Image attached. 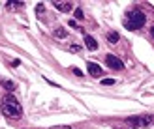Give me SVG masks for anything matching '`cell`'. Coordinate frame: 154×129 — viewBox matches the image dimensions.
I'll return each instance as SVG.
<instances>
[{"mask_svg":"<svg viewBox=\"0 0 154 129\" xmlns=\"http://www.w3.org/2000/svg\"><path fill=\"white\" fill-rule=\"evenodd\" d=\"M0 110H2V114L8 116V118H21V116H23L21 103L17 101V97H15L13 94L4 95L2 105H0Z\"/></svg>","mask_w":154,"mask_h":129,"instance_id":"cell-1","label":"cell"},{"mask_svg":"<svg viewBox=\"0 0 154 129\" xmlns=\"http://www.w3.org/2000/svg\"><path fill=\"white\" fill-rule=\"evenodd\" d=\"M145 22H147V15L141 10H132L124 19V26L128 30H139L145 26Z\"/></svg>","mask_w":154,"mask_h":129,"instance_id":"cell-2","label":"cell"},{"mask_svg":"<svg viewBox=\"0 0 154 129\" xmlns=\"http://www.w3.org/2000/svg\"><path fill=\"white\" fill-rule=\"evenodd\" d=\"M128 127H147V125H154V116L147 114V116H132V118H128L126 122H124Z\"/></svg>","mask_w":154,"mask_h":129,"instance_id":"cell-3","label":"cell"},{"mask_svg":"<svg viewBox=\"0 0 154 129\" xmlns=\"http://www.w3.org/2000/svg\"><path fill=\"white\" fill-rule=\"evenodd\" d=\"M105 64L109 66L111 69H115V71L124 69V64H122V60H120V58H117L115 54H107V56H105Z\"/></svg>","mask_w":154,"mask_h":129,"instance_id":"cell-4","label":"cell"},{"mask_svg":"<svg viewBox=\"0 0 154 129\" xmlns=\"http://www.w3.org/2000/svg\"><path fill=\"white\" fill-rule=\"evenodd\" d=\"M87 69H88V75H90V77H102V75H103V69H102L98 64H94V62H88V64H87Z\"/></svg>","mask_w":154,"mask_h":129,"instance_id":"cell-5","label":"cell"},{"mask_svg":"<svg viewBox=\"0 0 154 129\" xmlns=\"http://www.w3.org/2000/svg\"><path fill=\"white\" fill-rule=\"evenodd\" d=\"M53 4L58 11H64V13H70L73 10V2H53Z\"/></svg>","mask_w":154,"mask_h":129,"instance_id":"cell-6","label":"cell"},{"mask_svg":"<svg viewBox=\"0 0 154 129\" xmlns=\"http://www.w3.org/2000/svg\"><path fill=\"white\" fill-rule=\"evenodd\" d=\"M85 45H87L88 51H96V49H98V41H96L90 34H85Z\"/></svg>","mask_w":154,"mask_h":129,"instance_id":"cell-7","label":"cell"},{"mask_svg":"<svg viewBox=\"0 0 154 129\" xmlns=\"http://www.w3.org/2000/svg\"><path fill=\"white\" fill-rule=\"evenodd\" d=\"M4 6L8 10H23L25 7V2H17V0H6Z\"/></svg>","mask_w":154,"mask_h":129,"instance_id":"cell-8","label":"cell"},{"mask_svg":"<svg viewBox=\"0 0 154 129\" xmlns=\"http://www.w3.org/2000/svg\"><path fill=\"white\" fill-rule=\"evenodd\" d=\"M0 82H2V86H4V88H6V90H8V92H10V94L13 92L15 88H17V84H15V82L8 81V79H0Z\"/></svg>","mask_w":154,"mask_h":129,"instance_id":"cell-9","label":"cell"},{"mask_svg":"<svg viewBox=\"0 0 154 129\" xmlns=\"http://www.w3.org/2000/svg\"><path fill=\"white\" fill-rule=\"evenodd\" d=\"M53 34H55V37H57V40H66V37H68V32H66V30H64L62 26L55 28V32H53Z\"/></svg>","mask_w":154,"mask_h":129,"instance_id":"cell-10","label":"cell"},{"mask_svg":"<svg viewBox=\"0 0 154 129\" xmlns=\"http://www.w3.org/2000/svg\"><path fill=\"white\" fill-rule=\"evenodd\" d=\"M119 40H120L119 32H115V30H111V32H107V41H109V43H119Z\"/></svg>","mask_w":154,"mask_h":129,"instance_id":"cell-11","label":"cell"},{"mask_svg":"<svg viewBox=\"0 0 154 129\" xmlns=\"http://www.w3.org/2000/svg\"><path fill=\"white\" fill-rule=\"evenodd\" d=\"M102 84H105V86H111V84H115V79H103V81H102Z\"/></svg>","mask_w":154,"mask_h":129,"instance_id":"cell-12","label":"cell"},{"mask_svg":"<svg viewBox=\"0 0 154 129\" xmlns=\"http://www.w3.org/2000/svg\"><path fill=\"white\" fill-rule=\"evenodd\" d=\"M75 19H79V21L83 19V11L79 10V7H77V10H75Z\"/></svg>","mask_w":154,"mask_h":129,"instance_id":"cell-13","label":"cell"},{"mask_svg":"<svg viewBox=\"0 0 154 129\" xmlns=\"http://www.w3.org/2000/svg\"><path fill=\"white\" fill-rule=\"evenodd\" d=\"M72 71H73V75H77V77H83V71H81V69H77V67H73Z\"/></svg>","mask_w":154,"mask_h":129,"instance_id":"cell-14","label":"cell"},{"mask_svg":"<svg viewBox=\"0 0 154 129\" xmlns=\"http://www.w3.org/2000/svg\"><path fill=\"white\" fill-rule=\"evenodd\" d=\"M43 10H45V6H43V4H40V6L36 7V11H38V13H43Z\"/></svg>","mask_w":154,"mask_h":129,"instance_id":"cell-15","label":"cell"},{"mask_svg":"<svg viewBox=\"0 0 154 129\" xmlns=\"http://www.w3.org/2000/svg\"><path fill=\"white\" fill-rule=\"evenodd\" d=\"M70 49H72V52H79V49H81V47H79V45H72Z\"/></svg>","mask_w":154,"mask_h":129,"instance_id":"cell-16","label":"cell"},{"mask_svg":"<svg viewBox=\"0 0 154 129\" xmlns=\"http://www.w3.org/2000/svg\"><path fill=\"white\" fill-rule=\"evenodd\" d=\"M53 129H72L70 125H57V127H53Z\"/></svg>","mask_w":154,"mask_h":129,"instance_id":"cell-17","label":"cell"},{"mask_svg":"<svg viewBox=\"0 0 154 129\" xmlns=\"http://www.w3.org/2000/svg\"><path fill=\"white\" fill-rule=\"evenodd\" d=\"M19 64H21V60H13V62H11V66H13V67H17Z\"/></svg>","mask_w":154,"mask_h":129,"instance_id":"cell-18","label":"cell"},{"mask_svg":"<svg viewBox=\"0 0 154 129\" xmlns=\"http://www.w3.org/2000/svg\"><path fill=\"white\" fill-rule=\"evenodd\" d=\"M150 34H152V37H154V26H152V28H150Z\"/></svg>","mask_w":154,"mask_h":129,"instance_id":"cell-19","label":"cell"},{"mask_svg":"<svg viewBox=\"0 0 154 129\" xmlns=\"http://www.w3.org/2000/svg\"><path fill=\"white\" fill-rule=\"evenodd\" d=\"M124 129H132V127H124Z\"/></svg>","mask_w":154,"mask_h":129,"instance_id":"cell-20","label":"cell"}]
</instances>
